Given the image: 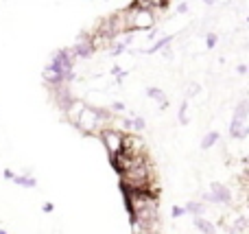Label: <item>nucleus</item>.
Returning <instances> with one entry per match:
<instances>
[{
	"label": "nucleus",
	"mask_w": 249,
	"mask_h": 234,
	"mask_svg": "<svg viewBox=\"0 0 249 234\" xmlns=\"http://www.w3.org/2000/svg\"><path fill=\"white\" fill-rule=\"evenodd\" d=\"M13 175H16V173H13L11 169H4V171H2V178H4V180H9V182L13 180Z\"/></svg>",
	"instance_id": "nucleus-11"
},
{
	"label": "nucleus",
	"mask_w": 249,
	"mask_h": 234,
	"mask_svg": "<svg viewBox=\"0 0 249 234\" xmlns=\"http://www.w3.org/2000/svg\"><path fill=\"white\" fill-rule=\"evenodd\" d=\"M216 143H219V134H216V131H208V134L203 136V140H201V149L203 151H208V149H212Z\"/></svg>",
	"instance_id": "nucleus-7"
},
{
	"label": "nucleus",
	"mask_w": 249,
	"mask_h": 234,
	"mask_svg": "<svg viewBox=\"0 0 249 234\" xmlns=\"http://www.w3.org/2000/svg\"><path fill=\"white\" fill-rule=\"evenodd\" d=\"M193 223H195V228H197L201 234H216V226L212 221H208L206 217H193Z\"/></svg>",
	"instance_id": "nucleus-3"
},
{
	"label": "nucleus",
	"mask_w": 249,
	"mask_h": 234,
	"mask_svg": "<svg viewBox=\"0 0 249 234\" xmlns=\"http://www.w3.org/2000/svg\"><path fill=\"white\" fill-rule=\"evenodd\" d=\"M16 186H22V188H35L37 186V180L33 178V175H29V173H22V175H13V180H11Z\"/></svg>",
	"instance_id": "nucleus-4"
},
{
	"label": "nucleus",
	"mask_w": 249,
	"mask_h": 234,
	"mask_svg": "<svg viewBox=\"0 0 249 234\" xmlns=\"http://www.w3.org/2000/svg\"><path fill=\"white\" fill-rule=\"evenodd\" d=\"M42 210H44V213H46V215H51V213H53V210H55V206H53V204H51V201H46V204H44V206H42Z\"/></svg>",
	"instance_id": "nucleus-10"
},
{
	"label": "nucleus",
	"mask_w": 249,
	"mask_h": 234,
	"mask_svg": "<svg viewBox=\"0 0 249 234\" xmlns=\"http://www.w3.org/2000/svg\"><path fill=\"white\" fill-rule=\"evenodd\" d=\"M131 22H133V24H131L133 29H146V26L153 24V18H151V13H149V11H140Z\"/></svg>",
	"instance_id": "nucleus-6"
},
{
	"label": "nucleus",
	"mask_w": 249,
	"mask_h": 234,
	"mask_svg": "<svg viewBox=\"0 0 249 234\" xmlns=\"http://www.w3.org/2000/svg\"><path fill=\"white\" fill-rule=\"evenodd\" d=\"M131 125L136 127V129H144V121H142V118H136V121H133Z\"/></svg>",
	"instance_id": "nucleus-12"
},
{
	"label": "nucleus",
	"mask_w": 249,
	"mask_h": 234,
	"mask_svg": "<svg viewBox=\"0 0 249 234\" xmlns=\"http://www.w3.org/2000/svg\"><path fill=\"white\" fill-rule=\"evenodd\" d=\"M0 234H7V230H2V228H0Z\"/></svg>",
	"instance_id": "nucleus-13"
},
{
	"label": "nucleus",
	"mask_w": 249,
	"mask_h": 234,
	"mask_svg": "<svg viewBox=\"0 0 249 234\" xmlns=\"http://www.w3.org/2000/svg\"><path fill=\"white\" fill-rule=\"evenodd\" d=\"M149 96H151V99H158V101H164V94H162V92H160V90H158V88H151V90H149Z\"/></svg>",
	"instance_id": "nucleus-9"
},
{
	"label": "nucleus",
	"mask_w": 249,
	"mask_h": 234,
	"mask_svg": "<svg viewBox=\"0 0 249 234\" xmlns=\"http://www.w3.org/2000/svg\"><path fill=\"white\" fill-rule=\"evenodd\" d=\"M184 215H186L184 206H173V208H171V217L173 219H179V217H184Z\"/></svg>",
	"instance_id": "nucleus-8"
},
{
	"label": "nucleus",
	"mask_w": 249,
	"mask_h": 234,
	"mask_svg": "<svg viewBox=\"0 0 249 234\" xmlns=\"http://www.w3.org/2000/svg\"><path fill=\"white\" fill-rule=\"evenodd\" d=\"M203 204H219V206H232L234 201V193L232 188H228L225 184L221 182H212L210 184V191H206L201 195Z\"/></svg>",
	"instance_id": "nucleus-1"
},
{
	"label": "nucleus",
	"mask_w": 249,
	"mask_h": 234,
	"mask_svg": "<svg viewBox=\"0 0 249 234\" xmlns=\"http://www.w3.org/2000/svg\"><path fill=\"white\" fill-rule=\"evenodd\" d=\"M123 136L124 134L112 129V127H105V129L101 131V140H103V144H105V149H107L109 156H114L116 151H121L123 149Z\"/></svg>",
	"instance_id": "nucleus-2"
},
{
	"label": "nucleus",
	"mask_w": 249,
	"mask_h": 234,
	"mask_svg": "<svg viewBox=\"0 0 249 234\" xmlns=\"http://www.w3.org/2000/svg\"><path fill=\"white\" fill-rule=\"evenodd\" d=\"M184 210H186V215H193V217H201V215H206V204H203V201L190 199L188 204L184 206Z\"/></svg>",
	"instance_id": "nucleus-5"
}]
</instances>
